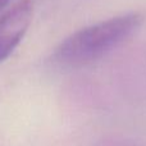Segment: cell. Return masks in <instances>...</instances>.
Instances as JSON below:
<instances>
[{
  "label": "cell",
  "mask_w": 146,
  "mask_h": 146,
  "mask_svg": "<svg viewBox=\"0 0 146 146\" xmlns=\"http://www.w3.org/2000/svg\"><path fill=\"white\" fill-rule=\"evenodd\" d=\"M9 3V0H0V10H3L5 7H7V4Z\"/></svg>",
  "instance_id": "obj_3"
},
{
  "label": "cell",
  "mask_w": 146,
  "mask_h": 146,
  "mask_svg": "<svg viewBox=\"0 0 146 146\" xmlns=\"http://www.w3.org/2000/svg\"><path fill=\"white\" fill-rule=\"evenodd\" d=\"M142 21L140 13H127L81 28L59 44L54 59L69 67L90 64L131 38L141 27Z\"/></svg>",
  "instance_id": "obj_1"
},
{
  "label": "cell",
  "mask_w": 146,
  "mask_h": 146,
  "mask_svg": "<svg viewBox=\"0 0 146 146\" xmlns=\"http://www.w3.org/2000/svg\"><path fill=\"white\" fill-rule=\"evenodd\" d=\"M33 17L31 0H21L0 15V62L5 60L26 35Z\"/></svg>",
  "instance_id": "obj_2"
}]
</instances>
